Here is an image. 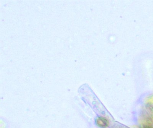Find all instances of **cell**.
<instances>
[{"label":"cell","mask_w":153,"mask_h":128,"mask_svg":"<svg viewBox=\"0 0 153 128\" xmlns=\"http://www.w3.org/2000/svg\"><path fill=\"white\" fill-rule=\"evenodd\" d=\"M96 124L98 126L101 128H106L108 125V122L107 120L101 117H99L97 119Z\"/></svg>","instance_id":"6da1fadb"},{"label":"cell","mask_w":153,"mask_h":128,"mask_svg":"<svg viewBox=\"0 0 153 128\" xmlns=\"http://www.w3.org/2000/svg\"><path fill=\"white\" fill-rule=\"evenodd\" d=\"M113 128H130L124 125L119 123L118 122H116L115 124L113 125Z\"/></svg>","instance_id":"7a4b0ae2"}]
</instances>
